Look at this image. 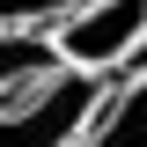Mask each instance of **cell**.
Instances as JSON below:
<instances>
[{
	"instance_id": "1",
	"label": "cell",
	"mask_w": 147,
	"mask_h": 147,
	"mask_svg": "<svg viewBox=\"0 0 147 147\" xmlns=\"http://www.w3.org/2000/svg\"><path fill=\"white\" fill-rule=\"evenodd\" d=\"M110 74H52L30 96H0V147H74Z\"/></svg>"
},
{
	"instance_id": "5",
	"label": "cell",
	"mask_w": 147,
	"mask_h": 147,
	"mask_svg": "<svg viewBox=\"0 0 147 147\" xmlns=\"http://www.w3.org/2000/svg\"><path fill=\"white\" fill-rule=\"evenodd\" d=\"M74 7H81V0H0V30H52Z\"/></svg>"
},
{
	"instance_id": "2",
	"label": "cell",
	"mask_w": 147,
	"mask_h": 147,
	"mask_svg": "<svg viewBox=\"0 0 147 147\" xmlns=\"http://www.w3.org/2000/svg\"><path fill=\"white\" fill-rule=\"evenodd\" d=\"M147 37V0H81L66 22H52L66 74H118Z\"/></svg>"
},
{
	"instance_id": "3",
	"label": "cell",
	"mask_w": 147,
	"mask_h": 147,
	"mask_svg": "<svg viewBox=\"0 0 147 147\" xmlns=\"http://www.w3.org/2000/svg\"><path fill=\"white\" fill-rule=\"evenodd\" d=\"M74 147H147V74H110Z\"/></svg>"
},
{
	"instance_id": "4",
	"label": "cell",
	"mask_w": 147,
	"mask_h": 147,
	"mask_svg": "<svg viewBox=\"0 0 147 147\" xmlns=\"http://www.w3.org/2000/svg\"><path fill=\"white\" fill-rule=\"evenodd\" d=\"M52 74H66L52 30H0V96H30Z\"/></svg>"
}]
</instances>
